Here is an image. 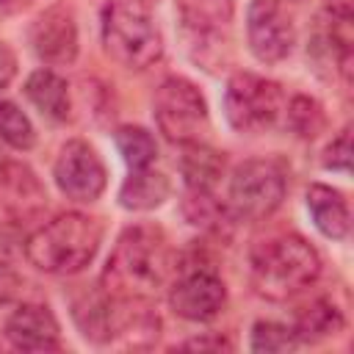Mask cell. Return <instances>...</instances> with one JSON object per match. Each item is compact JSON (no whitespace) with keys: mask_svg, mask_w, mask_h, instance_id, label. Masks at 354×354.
<instances>
[{"mask_svg":"<svg viewBox=\"0 0 354 354\" xmlns=\"http://www.w3.org/2000/svg\"><path fill=\"white\" fill-rule=\"evenodd\" d=\"M102 241V224L86 213H61L25 238V257L44 274H77L83 271Z\"/></svg>","mask_w":354,"mask_h":354,"instance_id":"cell-2","label":"cell"},{"mask_svg":"<svg viewBox=\"0 0 354 354\" xmlns=\"http://www.w3.org/2000/svg\"><path fill=\"white\" fill-rule=\"evenodd\" d=\"M321 274V257L301 235H279L252 254V285L268 301H288Z\"/></svg>","mask_w":354,"mask_h":354,"instance_id":"cell-3","label":"cell"},{"mask_svg":"<svg viewBox=\"0 0 354 354\" xmlns=\"http://www.w3.org/2000/svg\"><path fill=\"white\" fill-rule=\"evenodd\" d=\"M285 94L279 83L252 75V72H238L230 77L227 91H224V111L227 122L238 133H266L277 124L279 113L285 111Z\"/></svg>","mask_w":354,"mask_h":354,"instance_id":"cell-6","label":"cell"},{"mask_svg":"<svg viewBox=\"0 0 354 354\" xmlns=\"http://www.w3.org/2000/svg\"><path fill=\"white\" fill-rule=\"evenodd\" d=\"M180 171L188 185V191H213V185L224 174V155L216 152L213 147H205L202 141L183 144L180 155Z\"/></svg>","mask_w":354,"mask_h":354,"instance_id":"cell-16","label":"cell"},{"mask_svg":"<svg viewBox=\"0 0 354 354\" xmlns=\"http://www.w3.org/2000/svg\"><path fill=\"white\" fill-rule=\"evenodd\" d=\"M169 304L174 310V315L185 318V321H210L216 318L224 304H227V288L221 282V277H216L213 271L196 268L183 274L171 288H169Z\"/></svg>","mask_w":354,"mask_h":354,"instance_id":"cell-11","label":"cell"},{"mask_svg":"<svg viewBox=\"0 0 354 354\" xmlns=\"http://www.w3.org/2000/svg\"><path fill=\"white\" fill-rule=\"evenodd\" d=\"M30 47L50 66H64L77 58V25L66 3H55L33 19Z\"/></svg>","mask_w":354,"mask_h":354,"instance_id":"cell-10","label":"cell"},{"mask_svg":"<svg viewBox=\"0 0 354 354\" xmlns=\"http://www.w3.org/2000/svg\"><path fill=\"white\" fill-rule=\"evenodd\" d=\"M25 97L44 119L50 122L69 119V86L53 69H36L25 80Z\"/></svg>","mask_w":354,"mask_h":354,"instance_id":"cell-15","label":"cell"},{"mask_svg":"<svg viewBox=\"0 0 354 354\" xmlns=\"http://www.w3.org/2000/svg\"><path fill=\"white\" fill-rule=\"evenodd\" d=\"M53 177L61 194H66L75 202H94L108 183V174L97 149L80 138L66 141L61 147L53 166Z\"/></svg>","mask_w":354,"mask_h":354,"instance_id":"cell-8","label":"cell"},{"mask_svg":"<svg viewBox=\"0 0 354 354\" xmlns=\"http://www.w3.org/2000/svg\"><path fill=\"white\" fill-rule=\"evenodd\" d=\"M285 119L288 127L299 136V138H315L324 130V111L313 97H293L290 105L285 108Z\"/></svg>","mask_w":354,"mask_h":354,"instance_id":"cell-21","label":"cell"},{"mask_svg":"<svg viewBox=\"0 0 354 354\" xmlns=\"http://www.w3.org/2000/svg\"><path fill=\"white\" fill-rule=\"evenodd\" d=\"M152 108L158 130L174 144H191L207 133V102L202 91L185 77H166L155 91Z\"/></svg>","mask_w":354,"mask_h":354,"instance_id":"cell-7","label":"cell"},{"mask_svg":"<svg viewBox=\"0 0 354 354\" xmlns=\"http://www.w3.org/2000/svg\"><path fill=\"white\" fill-rule=\"evenodd\" d=\"M169 196V180L155 169H130L119 188V205L127 210H152Z\"/></svg>","mask_w":354,"mask_h":354,"instance_id":"cell-17","label":"cell"},{"mask_svg":"<svg viewBox=\"0 0 354 354\" xmlns=\"http://www.w3.org/2000/svg\"><path fill=\"white\" fill-rule=\"evenodd\" d=\"M0 138L14 149H30L36 144V130L17 102H0Z\"/></svg>","mask_w":354,"mask_h":354,"instance_id":"cell-20","label":"cell"},{"mask_svg":"<svg viewBox=\"0 0 354 354\" xmlns=\"http://www.w3.org/2000/svg\"><path fill=\"white\" fill-rule=\"evenodd\" d=\"M249 50L263 64L285 61L296 44V28L277 0H252L246 11Z\"/></svg>","mask_w":354,"mask_h":354,"instance_id":"cell-9","label":"cell"},{"mask_svg":"<svg viewBox=\"0 0 354 354\" xmlns=\"http://www.w3.org/2000/svg\"><path fill=\"white\" fill-rule=\"evenodd\" d=\"M174 8L191 47H202V58L207 50H218L221 33L227 36L235 14L232 0H174Z\"/></svg>","mask_w":354,"mask_h":354,"instance_id":"cell-12","label":"cell"},{"mask_svg":"<svg viewBox=\"0 0 354 354\" xmlns=\"http://www.w3.org/2000/svg\"><path fill=\"white\" fill-rule=\"evenodd\" d=\"M285 174L271 160H243L227 188V213L238 221L268 218L285 199Z\"/></svg>","mask_w":354,"mask_h":354,"instance_id":"cell-5","label":"cell"},{"mask_svg":"<svg viewBox=\"0 0 354 354\" xmlns=\"http://www.w3.org/2000/svg\"><path fill=\"white\" fill-rule=\"evenodd\" d=\"M183 348H216V351H221V348H232V346H230V340L216 335V337H194V340L183 343Z\"/></svg>","mask_w":354,"mask_h":354,"instance_id":"cell-26","label":"cell"},{"mask_svg":"<svg viewBox=\"0 0 354 354\" xmlns=\"http://www.w3.org/2000/svg\"><path fill=\"white\" fill-rule=\"evenodd\" d=\"M6 337L19 351H53L61 346V329L50 307L28 301L6 321Z\"/></svg>","mask_w":354,"mask_h":354,"instance_id":"cell-13","label":"cell"},{"mask_svg":"<svg viewBox=\"0 0 354 354\" xmlns=\"http://www.w3.org/2000/svg\"><path fill=\"white\" fill-rule=\"evenodd\" d=\"M171 266V252L160 227L136 224L127 227L102 274V290L122 299H149L166 282Z\"/></svg>","mask_w":354,"mask_h":354,"instance_id":"cell-1","label":"cell"},{"mask_svg":"<svg viewBox=\"0 0 354 354\" xmlns=\"http://www.w3.org/2000/svg\"><path fill=\"white\" fill-rule=\"evenodd\" d=\"M17 290H19V277L0 260V307L8 304L17 296Z\"/></svg>","mask_w":354,"mask_h":354,"instance_id":"cell-25","label":"cell"},{"mask_svg":"<svg viewBox=\"0 0 354 354\" xmlns=\"http://www.w3.org/2000/svg\"><path fill=\"white\" fill-rule=\"evenodd\" d=\"M307 210L315 221V227L321 230V235L332 238V241H343L348 235L351 227V213H348V202L346 196L324 183H313L307 188Z\"/></svg>","mask_w":354,"mask_h":354,"instance_id":"cell-14","label":"cell"},{"mask_svg":"<svg viewBox=\"0 0 354 354\" xmlns=\"http://www.w3.org/2000/svg\"><path fill=\"white\" fill-rule=\"evenodd\" d=\"M296 346H299V337H296L293 326H288V324L257 321L252 326V351L277 354V351H293Z\"/></svg>","mask_w":354,"mask_h":354,"instance_id":"cell-22","label":"cell"},{"mask_svg":"<svg viewBox=\"0 0 354 354\" xmlns=\"http://www.w3.org/2000/svg\"><path fill=\"white\" fill-rule=\"evenodd\" d=\"M113 141H116V149L130 169H147V166H152V160L158 155V144H155L152 133L138 127V124L119 127L113 133Z\"/></svg>","mask_w":354,"mask_h":354,"instance_id":"cell-19","label":"cell"},{"mask_svg":"<svg viewBox=\"0 0 354 354\" xmlns=\"http://www.w3.org/2000/svg\"><path fill=\"white\" fill-rule=\"evenodd\" d=\"M30 0H0V8L3 11H19V8H25Z\"/></svg>","mask_w":354,"mask_h":354,"instance_id":"cell-27","label":"cell"},{"mask_svg":"<svg viewBox=\"0 0 354 354\" xmlns=\"http://www.w3.org/2000/svg\"><path fill=\"white\" fill-rule=\"evenodd\" d=\"M324 166L332 169V171H348V169H351V130H348V127H343V130L332 138V144L326 147V152H324Z\"/></svg>","mask_w":354,"mask_h":354,"instance_id":"cell-23","label":"cell"},{"mask_svg":"<svg viewBox=\"0 0 354 354\" xmlns=\"http://www.w3.org/2000/svg\"><path fill=\"white\" fill-rule=\"evenodd\" d=\"M343 313L337 310L335 301L329 299H315L310 301L307 307H301L296 313V321H293V332L299 337V343H315V340H324V337H332L343 329Z\"/></svg>","mask_w":354,"mask_h":354,"instance_id":"cell-18","label":"cell"},{"mask_svg":"<svg viewBox=\"0 0 354 354\" xmlns=\"http://www.w3.org/2000/svg\"><path fill=\"white\" fill-rule=\"evenodd\" d=\"M0 177H3V155H0Z\"/></svg>","mask_w":354,"mask_h":354,"instance_id":"cell-28","label":"cell"},{"mask_svg":"<svg viewBox=\"0 0 354 354\" xmlns=\"http://www.w3.org/2000/svg\"><path fill=\"white\" fill-rule=\"evenodd\" d=\"M102 47L127 69H149L163 55V36L149 11L136 0H111L102 8Z\"/></svg>","mask_w":354,"mask_h":354,"instance_id":"cell-4","label":"cell"},{"mask_svg":"<svg viewBox=\"0 0 354 354\" xmlns=\"http://www.w3.org/2000/svg\"><path fill=\"white\" fill-rule=\"evenodd\" d=\"M14 75H17V55L6 41H0V91L14 80Z\"/></svg>","mask_w":354,"mask_h":354,"instance_id":"cell-24","label":"cell"}]
</instances>
